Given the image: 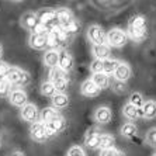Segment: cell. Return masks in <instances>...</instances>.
I'll list each match as a JSON object with an SVG mask.
<instances>
[{
	"mask_svg": "<svg viewBox=\"0 0 156 156\" xmlns=\"http://www.w3.org/2000/svg\"><path fill=\"white\" fill-rule=\"evenodd\" d=\"M128 38H132L136 42H141L148 37V27H146V17L142 14H136L129 18L127 30Z\"/></svg>",
	"mask_w": 156,
	"mask_h": 156,
	"instance_id": "cell-1",
	"label": "cell"
},
{
	"mask_svg": "<svg viewBox=\"0 0 156 156\" xmlns=\"http://www.w3.org/2000/svg\"><path fill=\"white\" fill-rule=\"evenodd\" d=\"M128 42L127 33L121 28H111L107 33V44L113 48H122Z\"/></svg>",
	"mask_w": 156,
	"mask_h": 156,
	"instance_id": "cell-2",
	"label": "cell"
},
{
	"mask_svg": "<svg viewBox=\"0 0 156 156\" xmlns=\"http://www.w3.org/2000/svg\"><path fill=\"white\" fill-rule=\"evenodd\" d=\"M87 40L91 42V45H103L107 44V34L100 26L93 24L87 28Z\"/></svg>",
	"mask_w": 156,
	"mask_h": 156,
	"instance_id": "cell-3",
	"label": "cell"
},
{
	"mask_svg": "<svg viewBox=\"0 0 156 156\" xmlns=\"http://www.w3.org/2000/svg\"><path fill=\"white\" fill-rule=\"evenodd\" d=\"M75 66V59L73 56L66 51V49H59L58 51V68L63 72H70Z\"/></svg>",
	"mask_w": 156,
	"mask_h": 156,
	"instance_id": "cell-4",
	"label": "cell"
},
{
	"mask_svg": "<svg viewBox=\"0 0 156 156\" xmlns=\"http://www.w3.org/2000/svg\"><path fill=\"white\" fill-rule=\"evenodd\" d=\"M30 136L31 139L38 144H42L48 139V135H47V129L44 127V124L41 121H37V122L31 124V127H30Z\"/></svg>",
	"mask_w": 156,
	"mask_h": 156,
	"instance_id": "cell-5",
	"label": "cell"
},
{
	"mask_svg": "<svg viewBox=\"0 0 156 156\" xmlns=\"http://www.w3.org/2000/svg\"><path fill=\"white\" fill-rule=\"evenodd\" d=\"M20 115L24 121L27 122H37L38 118H40V114H38V108H37V105L33 104V103H27L24 107H21V111H20Z\"/></svg>",
	"mask_w": 156,
	"mask_h": 156,
	"instance_id": "cell-6",
	"label": "cell"
},
{
	"mask_svg": "<svg viewBox=\"0 0 156 156\" xmlns=\"http://www.w3.org/2000/svg\"><path fill=\"white\" fill-rule=\"evenodd\" d=\"M38 17H37V13H33V11H27L21 16L20 18V26L23 27L27 31H31V34L34 33L35 27L38 26Z\"/></svg>",
	"mask_w": 156,
	"mask_h": 156,
	"instance_id": "cell-7",
	"label": "cell"
},
{
	"mask_svg": "<svg viewBox=\"0 0 156 156\" xmlns=\"http://www.w3.org/2000/svg\"><path fill=\"white\" fill-rule=\"evenodd\" d=\"M44 127H45V129H47V135H48V138H49V136H52V135H56V134H59V132H62V131L65 129L66 121H65V118L61 115L59 118H56V120L49 121V122H45L44 124Z\"/></svg>",
	"mask_w": 156,
	"mask_h": 156,
	"instance_id": "cell-8",
	"label": "cell"
},
{
	"mask_svg": "<svg viewBox=\"0 0 156 156\" xmlns=\"http://www.w3.org/2000/svg\"><path fill=\"white\" fill-rule=\"evenodd\" d=\"M9 101L13 105H16V107H24V105L27 104V93L23 89H18V87H16V89H13L11 90V93L9 94Z\"/></svg>",
	"mask_w": 156,
	"mask_h": 156,
	"instance_id": "cell-9",
	"label": "cell"
},
{
	"mask_svg": "<svg viewBox=\"0 0 156 156\" xmlns=\"http://www.w3.org/2000/svg\"><path fill=\"white\" fill-rule=\"evenodd\" d=\"M28 45L33 49L42 51L48 45V35L47 34H31L28 37Z\"/></svg>",
	"mask_w": 156,
	"mask_h": 156,
	"instance_id": "cell-10",
	"label": "cell"
},
{
	"mask_svg": "<svg viewBox=\"0 0 156 156\" xmlns=\"http://www.w3.org/2000/svg\"><path fill=\"white\" fill-rule=\"evenodd\" d=\"M56 21H58V26L62 27V28H65L69 23H72L75 20L73 17V13L69 10V9L66 7H61V9H56Z\"/></svg>",
	"mask_w": 156,
	"mask_h": 156,
	"instance_id": "cell-11",
	"label": "cell"
},
{
	"mask_svg": "<svg viewBox=\"0 0 156 156\" xmlns=\"http://www.w3.org/2000/svg\"><path fill=\"white\" fill-rule=\"evenodd\" d=\"M91 52H93L94 59L105 61V59H110V56H111V47H110L108 44H103V45H91Z\"/></svg>",
	"mask_w": 156,
	"mask_h": 156,
	"instance_id": "cell-12",
	"label": "cell"
},
{
	"mask_svg": "<svg viewBox=\"0 0 156 156\" xmlns=\"http://www.w3.org/2000/svg\"><path fill=\"white\" fill-rule=\"evenodd\" d=\"M131 73H132V70H131L128 63H125V62H118V65H117L115 72H114L113 76H114V79L118 80V82H127L131 77Z\"/></svg>",
	"mask_w": 156,
	"mask_h": 156,
	"instance_id": "cell-13",
	"label": "cell"
},
{
	"mask_svg": "<svg viewBox=\"0 0 156 156\" xmlns=\"http://www.w3.org/2000/svg\"><path fill=\"white\" fill-rule=\"evenodd\" d=\"M80 93H82L84 97L91 98V97H97V96L101 93V90H100L90 79H87V80H84L83 83H82V86H80Z\"/></svg>",
	"mask_w": 156,
	"mask_h": 156,
	"instance_id": "cell-14",
	"label": "cell"
},
{
	"mask_svg": "<svg viewBox=\"0 0 156 156\" xmlns=\"http://www.w3.org/2000/svg\"><path fill=\"white\" fill-rule=\"evenodd\" d=\"M113 118V111L110 110V107L101 105L94 111V121L98 124H108Z\"/></svg>",
	"mask_w": 156,
	"mask_h": 156,
	"instance_id": "cell-15",
	"label": "cell"
},
{
	"mask_svg": "<svg viewBox=\"0 0 156 156\" xmlns=\"http://www.w3.org/2000/svg\"><path fill=\"white\" fill-rule=\"evenodd\" d=\"M100 138H101V132L89 131L84 136V145L90 149H98L100 148Z\"/></svg>",
	"mask_w": 156,
	"mask_h": 156,
	"instance_id": "cell-16",
	"label": "cell"
},
{
	"mask_svg": "<svg viewBox=\"0 0 156 156\" xmlns=\"http://www.w3.org/2000/svg\"><path fill=\"white\" fill-rule=\"evenodd\" d=\"M37 17H38V21L41 24L54 23L56 21V11H55V9H44L37 14Z\"/></svg>",
	"mask_w": 156,
	"mask_h": 156,
	"instance_id": "cell-17",
	"label": "cell"
},
{
	"mask_svg": "<svg viewBox=\"0 0 156 156\" xmlns=\"http://www.w3.org/2000/svg\"><path fill=\"white\" fill-rule=\"evenodd\" d=\"M90 80L100 90H104V89H107V87L110 86V76H107L104 73H93Z\"/></svg>",
	"mask_w": 156,
	"mask_h": 156,
	"instance_id": "cell-18",
	"label": "cell"
},
{
	"mask_svg": "<svg viewBox=\"0 0 156 156\" xmlns=\"http://www.w3.org/2000/svg\"><path fill=\"white\" fill-rule=\"evenodd\" d=\"M69 105V97L63 93H56V94L52 97V107L55 110H62L66 108Z\"/></svg>",
	"mask_w": 156,
	"mask_h": 156,
	"instance_id": "cell-19",
	"label": "cell"
},
{
	"mask_svg": "<svg viewBox=\"0 0 156 156\" xmlns=\"http://www.w3.org/2000/svg\"><path fill=\"white\" fill-rule=\"evenodd\" d=\"M44 65L48 68H56L58 66V51L55 49H48L44 54Z\"/></svg>",
	"mask_w": 156,
	"mask_h": 156,
	"instance_id": "cell-20",
	"label": "cell"
},
{
	"mask_svg": "<svg viewBox=\"0 0 156 156\" xmlns=\"http://www.w3.org/2000/svg\"><path fill=\"white\" fill-rule=\"evenodd\" d=\"M142 113H144V118H146V120L155 118L156 117V101L146 100L145 104L142 105Z\"/></svg>",
	"mask_w": 156,
	"mask_h": 156,
	"instance_id": "cell-21",
	"label": "cell"
},
{
	"mask_svg": "<svg viewBox=\"0 0 156 156\" xmlns=\"http://www.w3.org/2000/svg\"><path fill=\"white\" fill-rule=\"evenodd\" d=\"M59 117H61V114H59L58 110H55L54 107H47L41 113V122L42 124L49 122V121H54L56 118H59Z\"/></svg>",
	"mask_w": 156,
	"mask_h": 156,
	"instance_id": "cell-22",
	"label": "cell"
},
{
	"mask_svg": "<svg viewBox=\"0 0 156 156\" xmlns=\"http://www.w3.org/2000/svg\"><path fill=\"white\" fill-rule=\"evenodd\" d=\"M118 62L117 59H105V61H103V73L104 75H107V76H111V75H114V72H115V68L117 65H118Z\"/></svg>",
	"mask_w": 156,
	"mask_h": 156,
	"instance_id": "cell-23",
	"label": "cell"
},
{
	"mask_svg": "<svg viewBox=\"0 0 156 156\" xmlns=\"http://www.w3.org/2000/svg\"><path fill=\"white\" fill-rule=\"evenodd\" d=\"M115 144V138L113 135L110 134H101V138H100V148L101 151H105V149H111V148H115L114 146Z\"/></svg>",
	"mask_w": 156,
	"mask_h": 156,
	"instance_id": "cell-24",
	"label": "cell"
},
{
	"mask_svg": "<svg viewBox=\"0 0 156 156\" xmlns=\"http://www.w3.org/2000/svg\"><path fill=\"white\" fill-rule=\"evenodd\" d=\"M136 132H138V128L132 122H127L121 127V135L125 136V138H134L136 135Z\"/></svg>",
	"mask_w": 156,
	"mask_h": 156,
	"instance_id": "cell-25",
	"label": "cell"
},
{
	"mask_svg": "<svg viewBox=\"0 0 156 156\" xmlns=\"http://www.w3.org/2000/svg\"><path fill=\"white\" fill-rule=\"evenodd\" d=\"M128 103L132 104L134 107H136V108H142V105L145 104V98H144L142 93H139V91H134V93H131L129 98H128Z\"/></svg>",
	"mask_w": 156,
	"mask_h": 156,
	"instance_id": "cell-26",
	"label": "cell"
},
{
	"mask_svg": "<svg viewBox=\"0 0 156 156\" xmlns=\"http://www.w3.org/2000/svg\"><path fill=\"white\" fill-rule=\"evenodd\" d=\"M41 94L42 96H47V97H54L56 94V89H55L54 83H52L51 80H48V82H44L41 84Z\"/></svg>",
	"mask_w": 156,
	"mask_h": 156,
	"instance_id": "cell-27",
	"label": "cell"
},
{
	"mask_svg": "<svg viewBox=\"0 0 156 156\" xmlns=\"http://www.w3.org/2000/svg\"><path fill=\"white\" fill-rule=\"evenodd\" d=\"M122 114L128 120H136V118H138V108L134 107L132 104H129V103H127V104L122 107Z\"/></svg>",
	"mask_w": 156,
	"mask_h": 156,
	"instance_id": "cell-28",
	"label": "cell"
},
{
	"mask_svg": "<svg viewBox=\"0 0 156 156\" xmlns=\"http://www.w3.org/2000/svg\"><path fill=\"white\" fill-rule=\"evenodd\" d=\"M56 89V93H63L65 94V91L68 90V87H69V79L68 77H61V79H56L52 82Z\"/></svg>",
	"mask_w": 156,
	"mask_h": 156,
	"instance_id": "cell-29",
	"label": "cell"
},
{
	"mask_svg": "<svg viewBox=\"0 0 156 156\" xmlns=\"http://www.w3.org/2000/svg\"><path fill=\"white\" fill-rule=\"evenodd\" d=\"M20 68H16V66H11L10 70H9L7 76H6V79L10 82L11 86H17V82H18V76H20Z\"/></svg>",
	"mask_w": 156,
	"mask_h": 156,
	"instance_id": "cell-30",
	"label": "cell"
},
{
	"mask_svg": "<svg viewBox=\"0 0 156 156\" xmlns=\"http://www.w3.org/2000/svg\"><path fill=\"white\" fill-rule=\"evenodd\" d=\"M11 84L7 79H0V97H9V94L11 93Z\"/></svg>",
	"mask_w": 156,
	"mask_h": 156,
	"instance_id": "cell-31",
	"label": "cell"
},
{
	"mask_svg": "<svg viewBox=\"0 0 156 156\" xmlns=\"http://www.w3.org/2000/svg\"><path fill=\"white\" fill-rule=\"evenodd\" d=\"M31 82V76H30V73L26 72V70H20V76H18V82H17V87H24L27 84H30Z\"/></svg>",
	"mask_w": 156,
	"mask_h": 156,
	"instance_id": "cell-32",
	"label": "cell"
},
{
	"mask_svg": "<svg viewBox=\"0 0 156 156\" xmlns=\"http://www.w3.org/2000/svg\"><path fill=\"white\" fill-rule=\"evenodd\" d=\"M63 30H65V31H66V34H68V35H72V34H76L77 31H79V30H80V23L77 21L76 18H75V20H73L72 23H69V24H68V26H66Z\"/></svg>",
	"mask_w": 156,
	"mask_h": 156,
	"instance_id": "cell-33",
	"label": "cell"
},
{
	"mask_svg": "<svg viewBox=\"0 0 156 156\" xmlns=\"http://www.w3.org/2000/svg\"><path fill=\"white\" fill-rule=\"evenodd\" d=\"M111 86H113V90L115 91V93H118V94H122V93H125V91H127V89H128L125 82H118V80H115V79L113 80Z\"/></svg>",
	"mask_w": 156,
	"mask_h": 156,
	"instance_id": "cell-34",
	"label": "cell"
},
{
	"mask_svg": "<svg viewBox=\"0 0 156 156\" xmlns=\"http://www.w3.org/2000/svg\"><path fill=\"white\" fill-rule=\"evenodd\" d=\"M145 141L146 144H149L151 146L156 148V128H151L145 135Z\"/></svg>",
	"mask_w": 156,
	"mask_h": 156,
	"instance_id": "cell-35",
	"label": "cell"
},
{
	"mask_svg": "<svg viewBox=\"0 0 156 156\" xmlns=\"http://www.w3.org/2000/svg\"><path fill=\"white\" fill-rule=\"evenodd\" d=\"M49 76H51V82H54V80H56V79H61V77H68V73L63 72V70L59 69L58 66H56V68H52L51 69Z\"/></svg>",
	"mask_w": 156,
	"mask_h": 156,
	"instance_id": "cell-36",
	"label": "cell"
},
{
	"mask_svg": "<svg viewBox=\"0 0 156 156\" xmlns=\"http://www.w3.org/2000/svg\"><path fill=\"white\" fill-rule=\"evenodd\" d=\"M100 156H125V153L122 151L117 148H111V149H105V151H101Z\"/></svg>",
	"mask_w": 156,
	"mask_h": 156,
	"instance_id": "cell-37",
	"label": "cell"
},
{
	"mask_svg": "<svg viewBox=\"0 0 156 156\" xmlns=\"http://www.w3.org/2000/svg\"><path fill=\"white\" fill-rule=\"evenodd\" d=\"M68 156H86V153H84L83 148L82 146H70L69 151H68Z\"/></svg>",
	"mask_w": 156,
	"mask_h": 156,
	"instance_id": "cell-38",
	"label": "cell"
},
{
	"mask_svg": "<svg viewBox=\"0 0 156 156\" xmlns=\"http://www.w3.org/2000/svg\"><path fill=\"white\" fill-rule=\"evenodd\" d=\"M90 70L93 73H103V61L94 59L90 65Z\"/></svg>",
	"mask_w": 156,
	"mask_h": 156,
	"instance_id": "cell-39",
	"label": "cell"
},
{
	"mask_svg": "<svg viewBox=\"0 0 156 156\" xmlns=\"http://www.w3.org/2000/svg\"><path fill=\"white\" fill-rule=\"evenodd\" d=\"M11 66L9 65L7 62H3L0 61V79H6V76H7L9 70H10Z\"/></svg>",
	"mask_w": 156,
	"mask_h": 156,
	"instance_id": "cell-40",
	"label": "cell"
},
{
	"mask_svg": "<svg viewBox=\"0 0 156 156\" xmlns=\"http://www.w3.org/2000/svg\"><path fill=\"white\" fill-rule=\"evenodd\" d=\"M10 156H26V155H24L21 151H16V152H13Z\"/></svg>",
	"mask_w": 156,
	"mask_h": 156,
	"instance_id": "cell-41",
	"label": "cell"
},
{
	"mask_svg": "<svg viewBox=\"0 0 156 156\" xmlns=\"http://www.w3.org/2000/svg\"><path fill=\"white\" fill-rule=\"evenodd\" d=\"M2 55H3V47L0 45V58H2Z\"/></svg>",
	"mask_w": 156,
	"mask_h": 156,
	"instance_id": "cell-42",
	"label": "cell"
},
{
	"mask_svg": "<svg viewBox=\"0 0 156 156\" xmlns=\"http://www.w3.org/2000/svg\"><path fill=\"white\" fill-rule=\"evenodd\" d=\"M152 156H156V153H153V155H152Z\"/></svg>",
	"mask_w": 156,
	"mask_h": 156,
	"instance_id": "cell-43",
	"label": "cell"
},
{
	"mask_svg": "<svg viewBox=\"0 0 156 156\" xmlns=\"http://www.w3.org/2000/svg\"><path fill=\"white\" fill-rule=\"evenodd\" d=\"M0 146H2V141H0Z\"/></svg>",
	"mask_w": 156,
	"mask_h": 156,
	"instance_id": "cell-44",
	"label": "cell"
}]
</instances>
